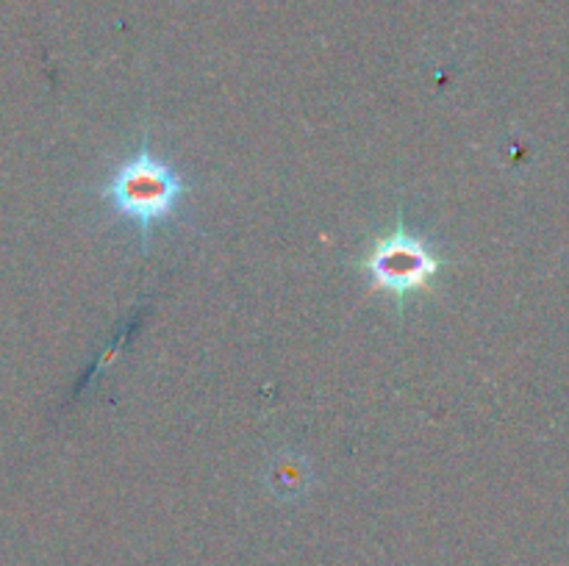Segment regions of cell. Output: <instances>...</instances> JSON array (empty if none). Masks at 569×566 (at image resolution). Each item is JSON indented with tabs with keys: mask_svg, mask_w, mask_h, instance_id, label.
I'll use <instances>...</instances> for the list:
<instances>
[{
	"mask_svg": "<svg viewBox=\"0 0 569 566\" xmlns=\"http://www.w3.org/2000/svg\"><path fill=\"white\" fill-rule=\"evenodd\" d=\"M187 189V178L170 161L156 155L148 133H142L137 153L114 166L109 181L98 186V194L120 220L137 225L142 250L150 253V236L176 216Z\"/></svg>",
	"mask_w": 569,
	"mask_h": 566,
	"instance_id": "1",
	"label": "cell"
},
{
	"mask_svg": "<svg viewBox=\"0 0 569 566\" xmlns=\"http://www.w3.org/2000/svg\"><path fill=\"white\" fill-rule=\"evenodd\" d=\"M448 264L426 236L406 225L403 211L387 233L372 239L367 253L359 259V270L370 277L372 292H389L398 303V316H403L409 294L431 289V281Z\"/></svg>",
	"mask_w": 569,
	"mask_h": 566,
	"instance_id": "2",
	"label": "cell"
}]
</instances>
